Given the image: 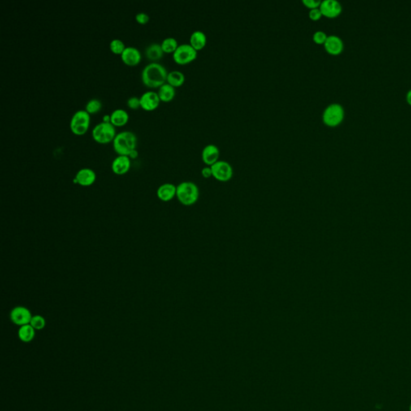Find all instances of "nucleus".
I'll return each instance as SVG.
<instances>
[{"label":"nucleus","mask_w":411,"mask_h":411,"mask_svg":"<svg viewBox=\"0 0 411 411\" xmlns=\"http://www.w3.org/2000/svg\"><path fill=\"white\" fill-rule=\"evenodd\" d=\"M35 329L32 327V325H23L19 328V332H18V335L20 340L23 342H31L33 340L36 335V331Z\"/></svg>","instance_id":"obj_23"},{"label":"nucleus","mask_w":411,"mask_h":411,"mask_svg":"<svg viewBox=\"0 0 411 411\" xmlns=\"http://www.w3.org/2000/svg\"><path fill=\"white\" fill-rule=\"evenodd\" d=\"M198 51L190 44H180L173 53V59L179 65H187L197 58Z\"/></svg>","instance_id":"obj_7"},{"label":"nucleus","mask_w":411,"mask_h":411,"mask_svg":"<svg viewBox=\"0 0 411 411\" xmlns=\"http://www.w3.org/2000/svg\"><path fill=\"white\" fill-rule=\"evenodd\" d=\"M109 48L114 54L122 55L126 47L122 40L120 39H114L109 44Z\"/></svg>","instance_id":"obj_26"},{"label":"nucleus","mask_w":411,"mask_h":411,"mask_svg":"<svg viewBox=\"0 0 411 411\" xmlns=\"http://www.w3.org/2000/svg\"><path fill=\"white\" fill-rule=\"evenodd\" d=\"M161 45H162L164 53H174L179 46V43L174 37H167V38L164 39Z\"/></svg>","instance_id":"obj_24"},{"label":"nucleus","mask_w":411,"mask_h":411,"mask_svg":"<svg viewBox=\"0 0 411 411\" xmlns=\"http://www.w3.org/2000/svg\"><path fill=\"white\" fill-rule=\"evenodd\" d=\"M302 2L307 8L312 10V9L319 8L321 1V0H302Z\"/></svg>","instance_id":"obj_29"},{"label":"nucleus","mask_w":411,"mask_h":411,"mask_svg":"<svg viewBox=\"0 0 411 411\" xmlns=\"http://www.w3.org/2000/svg\"><path fill=\"white\" fill-rule=\"evenodd\" d=\"M325 50L331 55L341 54L344 50V42L341 37L336 35L328 36L327 40L324 44Z\"/></svg>","instance_id":"obj_13"},{"label":"nucleus","mask_w":411,"mask_h":411,"mask_svg":"<svg viewBox=\"0 0 411 411\" xmlns=\"http://www.w3.org/2000/svg\"><path fill=\"white\" fill-rule=\"evenodd\" d=\"M122 60L126 65L129 66H135L138 65L141 60V55L140 51L135 47H126L124 52L121 55Z\"/></svg>","instance_id":"obj_15"},{"label":"nucleus","mask_w":411,"mask_h":411,"mask_svg":"<svg viewBox=\"0 0 411 411\" xmlns=\"http://www.w3.org/2000/svg\"><path fill=\"white\" fill-rule=\"evenodd\" d=\"M135 19H136L137 23H141V24H145V23L149 22V16L147 15L146 13L139 12L137 14L136 16H135Z\"/></svg>","instance_id":"obj_32"},{"label":"nucleus","mask_w":411,"mask_h":411,"mask_svg":"<svg viewBox=\"0 0 411 411\" xmlns=\"http://www.w3.org/2000/svg\"><path fill=\"white\" fill-rule=\"evenodd\" d=\"M110 117H111V123L114 126H124L128 122L129 118H130L127 111L122 109H115L110 114Z\"/></svg>","instance_id":"obj_21"},{"label":"nucleus","mask_w":411,"mask_h":411,"mask_svg":"<svg viewBox=\"0 0 411 411\" xmlns=\"http://www.w3.org/2000/svg\"><path fill=\"white\" fill-rule=\"evenodd\" d=\"M176 197L183 205L192 206L199 200L200 190L192 182H183L177 186Z\"/></svg>","instance_id":"obj_3"},{"label":"nucleus","mask_w":411,"mask_h":411,"mask_svg":"<svg viewBox=\"0 0 411 411\" xmlns=\"http://www.w3.org/2000/svg\"><path fill=\"white\" fill-rule=\"evenodd\" d=\"M137 156H138V152H137V150L135 149H134L133 151H131V153H130L129 157H130V158H135V157H137Z\"/></svg>","instance_id":"obj_34"},{"label":"nucleus","mask_w":411,"mask_h":411,"mask_svg":"<svg viewBox=\"0 0 411 411\" xmlns=\"http://www.w3.org/2000/svg\"><path fill=\"white\" fill-rule=\"evenodd\" d=\"M157 94L159 96L161 101L168 102V101H172L173 99L174 98L175 94H176V91H175V88L173 87L172 85H170L168 83H165V84H162V86L158 88Z\"/></svg>","instance_id":"obj_20"},{"label":"nucleus","mask_w":411,"mask_h":411,"mask_svg":"<svg viewBox=\"0 0 411 411\" xmlns=\"http://www.w3.org/2000/svg\"><path fill=\"white\" fill-rule=\"evenodd\" d=\"M103 122H111V117H110V115L106 114V115L104 116L103 117Z\"/></svg>","instance_id":"obj_36"},{"label":"nucleus","mask_w":411,"mask_h":411,"mask_svg":"<svg viewBox=\"0 0 411 411\" xmlns=\"http://www.w3.org/2000/svg\"><path fill=\"white\" fill-rule=\"evenodd\" d=\"M410 411H411V406H410Z\"/></svg>","instance_id":"obj_37"},{"label":"nucleus","mask_w":411,"mask_h":411,"mask_svg":"<svg viewBox=\"0 0 411 411\" xmlns=\"http://www.w3.org/2000/svg\"><path fill=\"white\" fill-rule=\"evenodd\" d=\"M177 194V187L172 183H165L158 187L157 195L160 200L169 202L172 200Z\"/></svg>","instance_id":"obj_17"},{"label":"nucleus","mask_w":411,"mask_h":411,"mask_svg":"<svg viewBox=\"0 0 411 411\" xmlns=\"http://www.w3.org/2000/svg\"><path fill=\"white\" fill-rule=\"evenodd\" d=\"M201 174L205 179H209V178L212 177L211 167L210 166H206V167L203 168Z\"/></svg>","instance_id":"obj_33"},{"label":"nucleus","mask_w":411,"mask_h":411,"mask_svg":"<svg viewBox=\"0 0 411 411\" xmlns=\"http://www.w3.org/2000/svg\"><path fill=\"white\" fill-rule=\"evenodd\" d=\"M127 105L128 107L132 109H137L141 106V103H140V98L137 97H131L128 99L127 101Z\"/></svg>","instance_id":"obj_30"},{"label":"nucleus","mask_w":411,"mask_h":411,"mask_svg":"<svg viewBox=\"0 0 411 411\" xmlns=\"http://www.w3.org/2000/svg\"><path fill=\"white\" fill-rule=\"evenodd\" d=\"M92 135L97 142L101 144L111 142L117 135L115 126L111 122H100L92 129Z\"/></svg>","instance_id":"obj_5"},{"label":"nucleus","mask_w":411,"mask_h":411,"mask_svg":"<svg viewBox=\"0 0 411 411\" xmlns=\"http://www.w3.org/2000/svg\"><path fill=\"white\" fill-rule=\"evenodd\" d=\"M97 179L96 173L90 168H83L76 173L74 183L83 187H88L95 183Z\"/></svg>","instance_id":"obj_14"},{"label":"nucleus","mask_w":411,"mask_h":411,"mask_svg":"<svg viewBox=\"0 0 411 411\" xmlns=\"http://www.w3.org/2000/svg\"><path fill=\"white\" fill-rule=\"evenodd\" d=\"M344 109L339 103H331L324 109L322 121L324 124L330 127H335L343 122Z\"/></svg>","instance_id":"obj_4"},{"label":"nucleus","mask_w":411,"mask_h":411,"mask_svg":"<svg viewBox=\"0 0 411 411\" xmlns=\"http://www.w3.org/2000/svg\"><path fill=\"white\" fill-rule=\"evenodd\" d=\"M407 101L411 105V88L407 93Z\"/></svg>","instance_id":"obj_35"},{"label":"nucleus","mask_w":411,"mask_h":411,"mask_svg":"<svg viewBox=\"0 0 411 411\" xmlns=\"http://www.w3.org/2000/svg\"><path fill=\"white\" fill-rule=\"evenodd\" d=\"M166 82L174 88L182 86L184 84L185 75L182 71H178V70L170 71L168 72Z\"/></svg>","instance_id":"obj_22"},{"label":"nucleus","mask_w":411,"mask_h":411,"mask_svg":"<svg viewBox=\"0 0 411 411\" xmlns=\"http://www.w3.org/2000/svg\"><path fill=\"white\" fill-rule=\"evenodd\" d=\"M136 135L131 131H122L118 133L113 141L114 150L119 155H130L131 151L136 149Z\"/></svg>","instance_id":"obj_2"},{"label":"nucleus","mask_w":411,"mask_h":411,"mask_svg":"<svg viewBox=\"0 0 411 411\" xmlns=\"http://www.w3.org/2000/svg\"><path fill=\"white\" fill-rule=\"evenodd\" d=\"M210 167L212 170V177L218 182L226 183L232 179L234 174L232 166L226 161L218 160V162L212 165Z\"/></svg>","instance_id":"obj_8"},{"label":"nucleus","mask_w":411,"mask_h":411,"mask_svg":"<svg viewBox=\"0 0 411 411\" xmlns=\"http://www.w3.org/2000/svg\"><path fill=\"white\" fill-rule=\"evenodd\" d=\"M160 101L161 100L157 92L153 91H147L140 97L141 107L146 111H152L157 109V106L159 105Z\"/></svg>","instance_id":"obj_11"},{"label":"nucleus","mask_w":411,"mask_h":411,"mask_svg":"<svg viewBox=\"0 0 411 411\" xmlns=\"http://www.w3.org/2000/svg\"><path fill=\"white\" fill-rule=\"evenodd\" d=\"M10 317L13 323L21 327L23 325H29L32 316L29 309L25 307L18 306L11 310Z\"/></svg>","instance_id":"obj_9"},{"label":"nucleus","mask_w":411,"mask_h":411,"mask_svg":"<svg viewBox=\"0 0 411 411\" xmlns=\"http://www.w3.org/2000/svg\"><path fill=\"white\" fill-rule=\"evenodd\" d=\"M327 34L325 33L324 31H317L315 32L313 36V40L316 44H324L327 40Z\"/></svg>","instance_id":"obj_28"},{"label":"nucleus","mask_w":411,"mask_h":411,"mask_svg":"<svg viewBox=\"0 0 411 411\" xmlns=\"http://www.w3.org/2000/svg\"><path fill=\"white\" fill-rule=\"evenodd\" d=\"M145 54L147 59H149V61H153V62L158 61L163 57L164 52L162 50V45L157 43L149 44V46H147L145 49Z\"/></svg>","instance_id":"obj_19"},{"label":"nucleus","mask_w":411,"mask_h":411,"mask_svg":"<svg viewBox=\"0 0 411 411\" xmlns=\"http://www.w3.org/2000/svg\"><path fill=\"white\" fill-rule=\"evenodd\" d=\"M167 70L163 65L157 62L148 64L141 72L143 84L149 88H159L167 79Z\"/></svg>","instance_id":"obj_1"},{"label":"nucleus","mask_w":411,"mask_h":411,"mask_svg":"<svg viewBox=\"0 0 411 411\" xmlns=\"http://www.w3.org/2000/svg\"><path fill=\"white\" fill-rule=\"evenodd\" d=\"M206 42H207V38H206V34L200 30L192 32L190 37V44L196 51L204 49Z\"/></svg>","instance_id":"obj_18"},{"label":"nucleus","mask_w":411,"mask_h":411,"mask_svg":"<svg viewBox=\"0 0 411 411\" xmlns=\"http://www.w3.org/2000/svg\"><path fill=\"white\" fill-rule=\"evenodd\" d=\"M90 114L86 110H78L71 117L70 129L76 135H84L88 131L90 125Z\"/></svg>","instance_id":"obj_6"},{"label":"nucleus","mask_w":411,"mask_h":411,"mask_svg":"<svg viewBox=\"0 0 411 411\" xmlns=\"http://www.w3.org/2000/svg\"><path fill=\"white\" fill-rule=\"evenodd\" d=\"M220 151L217 145L209 144L204 147L202 151V160L207 166H211L219 160Z\"/></svg>","instance_id":"obj_12"},{"label":"nucleus","mask_w":411,"mask_h":411,"mask_svg":"<svg viewBox=\"0 0 411 411\" xmlns=\"http://www.w3.org/2000/svg\"><path fill=\"white\" fill-rule=\"evenodd\" d=\"M322 16H323V15H322V13H321L320 7L319 8H315L312 9V10H309V12H308V17H309V19H312L313 21H317V20H319Z\"/></svg>","instance_id":"obj_31"},{"label":"nucleus","mask_w":411,"mask_h":411,"mask_svg":"<svg viewBox=\"0 0 411 411\" xmlns=\"http://www.w3.org/2000/svg\"><path fill=\"white\" fill-rule=\"evenodd\" d=\"M131 166V161L129 156L118 155L112 162V170L118 175L126 174Z\"/></svg>","instance_id":"obj_16"},{"label":"nucleus","mask_w":411,"mask_h":411,"mask_svg":"<svg viewBox=\"0 0 411 411\" xmlns=\"http://www.w3.org/2000/svg\"><path fill=\"white\" fill-rule=\"evenodd\" d=\"M321 13L328 18H335L341 15L342 6L338 0H323L320 6Z\"/></svg>","instance_id":"obj_10"},{"label":"nucleus","mask_w":411,"mask_h":411,"mask_svg":"<svg viewBox=\"0 0 411 411\" xmlns=\"http://www.w3.org/2000/svg\"><path fill=\"white\" fill-rule=\"evenodd\" d=\"M30 325H32V327L36 330H41L45 327L46 325V321L44 319L42 316L40 315H36L32 317Z\"/></svg>","instance_id":"obj_27"},{"label":"nucleus","mask_w":411,"mask_h":411,"mask_svg":"<svg viewBox=\"0 0 411 411\" xmlns=\"http://www.w3.org/2000/svg\"><path fill=\"white\" fill-rule=\"evenodd\" d=\"M101 107H102L101 101L99 99L93 98L87 102L85 105V110L89 114H96L101 110Z\"/></svg>","instance_id":"obj_25"}]
</instances>
